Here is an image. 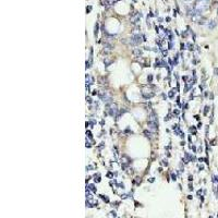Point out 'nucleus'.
<instances>
[{
    "label": "nucleus",
    "mask_w": 218,
    "mask_h": 218,
    "mask_svg": "<svg viewBox=\"0 0 218 218\" xmlns=\"http://www.w3.org/2000/svg\"><path fill=\"white\" fill-rule=\"evenodd\" d=\"M209 2L211 0H195V14L202 15L205 11H207L209 9Z\"/></svg>",
    "instance_id": "1"
},
{
    "label": "nucleus",
    "mask_w": 218,
    "mask_h": 218,
    "mask_svg": "<svg viewBox=\"0 0 218 218\" xmlns=\"http://www.w3.org/2000/svg\"><path fill=\"white\" fill-rule=\"evenodd\" d=\"M106 110H107L109 116H111V117H116L119 112L118 106H117V104H115V102L106 104Z\"/></svg>",
    "instance_id": "2"
},
{
    "label": "nucleus",
    "mask_w": 218,
    "mask_h": 218,
    "mask_svg": "<svg viewBox=\"0 0 218 218\" xmlns=\"http://www.w3.org/2000/svg\"><path fill=\"white\" fill-rule=\"evenodd\" d=\"M142 41H143V36L141 34H134L129 39V41H124V43H128L129 45H132V46H136V45H140Z\"/></svg>",
    "instance_id": "3"
},
{
    "label": "nucleus",
    "mask_w": 218,
    "mask_h": 218,
    "mask_svg": "<svg viewBox=\"0 0 218 218\" xmlns=\"http://www.w3.org/2000/svg\"><path fill=\"white\" fill-rule=\"evenodd\" d=\"M98 96H99L100 100H102V102H105V104H110V102H112V97L111 95H109L107 92L105 91H102L98 93Z\"/></svg>",
    "instance_id": "4"
},
{
    "label": "nucleus",
    "mask_w": 218,
    "mask_h": 218,
    "mask_svg": "<svg viewBox=\"0 0 218 218\" xmlns=\"http://www.w3.org/2000/svg\"><path fill=\"white\" fill-rule=\"evenodd\" d=\"M131 163H132V159L130 158L128 155H125V154L121 155V166H122V168L125 169Z\"/></svg>",
    "instance_id": "5"
},
{
    "label": "nucleus",
    "mask_w": 218,
    "mask_h": 218,
    "mask_svg": "<svg viewBox=\"0 0 218 218\" xmlns=\"http://www.w3.org/2000/svg\"><path fill=\"white\" fill-rule=\"evenodd\" d=\"M172 130L175 131V133L177 134V135H179L181 139H184V133L182 132V130L180 129L179 124H173L172 125Z\"/></svg>",
    "instance_id": "6"
},
{
    "label": "nucleus",
    "mask_w": 218,
    "mask_h": 218,
    "mask_svg": "<svg viewBox=\"0 0 218 218\" xmlns=\"http://www.w3.org/2000/svg\"><path fill=\"white\" fill-rule=\"evenodd\" d=\"M148 121H152V122L158 123V117H157V114L155 112V110H152V111H150V114L148 115Z\"/></svg>",
    "instance_id": "7"
},
{
    "label": "nucleus",
    "mask_w": 218,
    "mask_h": 218,
    "mask_svg": "<svg viewBox=\"0 0 218 218\" xmlns=\"http://www.w3.org/2000/svg\"><path fill=\"white\" fill-rule=\"evenodd\" d=\"M142 96H143L145 99H150V98L154 97L155 93L153 91H142Z\"/></svg>",
    "instance_id": "8"
},
{
    "label": "nucleus",
    "mask_w": 218,
    "mask_h": 218,
    "mask_svg": "<svg viewBox=\"0 0 218 218\" xmlns=\"http://www.w3.org/2000/svg\"><path fill=\"white\" fill-rule=\"evenodd\" d=\"M85 82H86V85H93L95 83V79L91 74H86L85 75Z\"/></svg>",
    "instance_id": "9"
},
{
    "label": "nucleus",
    "mask_w": 218,
    "mask_h": 218,
    "mask_svg": "<svg viewBox=\"0 0 218 218\" xmlns=\"http://www.w3.org/2000/svg\"><path fill=\"white\" fill-rule=\"evenodd\" d=\"M147 125H148V129L153 130V131H156V130L158 129V123H156V122L147 121Z\"/></svg>",
    "instance_id": "10"
},
{
    "label": "nucleus",
    "mask_w": 218,
    "mask_h": 218,
    "mask_svg": "<svg viewBox=\"0 0 218 218\" xmlns=\"http://www.w3.org/2000/svg\"><path fill=\"white\" fill-rule=\"evenodd\" d=\"M217 26V22H216V20H211L208 22V24H207V27H208V30H214L215 27Z\"/></svg>",
    "instance_id": "11"
},
{
    "label": "nucleus",
    "mask_w": 218,
    "mask_h": 218,
    "mask_svg": "<svg viewBox=\"0 0 218 218\" xmlns=\"http://www.w3.org/2000/svg\"><path fill=\"white\" fill-rule=\"evenodd\" d=\"M133 54L135 56V57H140V58H141L142 56H143V50L140 49V48H135V49L133 50Z\"/></svg>",
    "instance_id": "12"
},
{
    "label": "nucleus",
    "mask_w": 218,
    "mask_h": 218,
    "mask_svg": "<svg viewBox=\"0 0 218 218\" xmlns=\"http://www.w3.org/2000/svg\"><path fill=\"white\" fill-rule=\"evenodd\" d=\"M98 83H99V84H107V83H108V80L105 76H99L98 77Z\"/></svg>",
    "instance_id": "13"
},
{
    "label": "nucleus",
    "mask_w": 218,
    "mask_h": 218,
    "mask_svg": "<svg viewBox=\"0 0 218 218\" xmlns=\"http://www.w3.org/2000/svg\"><path fill=\"white\" fill-rule=\"evenodd\" d=\"M98 32H99V24H98V22H96L95 26H94V36L95 37H97Z\"/></svg>",
    "instance_id": "14"
},
{
    "label": "nucleus",
    "mask_w": 218,
    "mask_h": 218,
    "mask_svg": "<svg viewBox=\"0 0 218 218\" xmlns=\"http://www.w3.org/2000/svg\"><path fill=\"white\" fill-rule=\"evenodd\" d=\"M177 91H178L177 89H171L170 92L168 93V97H169V98H173V97H175V93H176Z\"/></svg>",
    "instance_id": "15"
},
{
    "label": "nucleus",
    "mask_w": 218,
    "mask_h": 218,
    "mask_svg": "<svg viewBox=\"0 0 218 218\" xmlns=\"http://www.w3.org/2000/svg\"><path fill=\"white\" fill-rule=\"evenodd\" d=\"M186 47H188V50H190V51H194V45H193V44L188 43V44H186Z\"/></svg>",
    "instance_id": "16"
},
{
    "label": "nucleus",
    "mask_w": 218,
    "mask_h": 218,
    "mask_svg": "<svg viewBox=\"0 0 218 218\" xmlns=\"http://www.w3.org/2000/svg\"><path fill=\"white\" fill-rule=\"evenodd\" d=\"M105 1H106V3L108 6H112V5H115L117 1H119V0H105Z\"/></svg>",
    "instance_id": "17"
},
{
    "label": "nucleus",
    "mask_w": 218,
    "mask_h": 218,
    "mask_svg": "<svg viewBox=\"0 0 218 218\" xmlns=\"http://www.w3.org/2000/svg\"><path fill=\"white\" fill-rule=\"evenodd\" d=\"M205 22H206V18H201L200 20H198V25H203V24H205Z\"/></svg>",
    "instance_id": "18"
},
{
    "label": "nucleus",
    "mask_w": 218,
    "mask_h": 218,
    "mask_svg": "<svg viewBox=\"0 0 218 218\" xmlns=\"http://www.w3.org/2000/svg\"><path fill=\"white\" fill-rule=\"evenodd\" d=\"M87 190L92 191V192H96V188H95V185H94V184H89V188H87Z\"/></svg>",
    "instance_id": "19"
},
{
    "label": "nucleus",
    "mask_w": 218,
    "mask_h": 218,
    "mask_svg": "<svg viewBox=\"0 0 218 218\" xmlns=\"http://www.w3.org/2000/svg\"><path fill=\"white\" fill-rule=\"evenodd\" d=\"M189 130H190V133H193L194 135L196 134V128L195 127H193V125H192V127H190V129H189Z\"/></svg>",
    "instance_id": "20"
},
{
    "label": "nucleus",
    "mask_w": 218,
    "mask_h": 218,
    "mask_svg": "<svg viewBox=\"0 0 218 218\" xmlns=\"http://www.w3.org/2000/svg\"><path fill=\"white\" fill-rule=\"evenodd\" d=\"M143 133H144V135H145L146 137H150V136H152V133H150V131H147V130H144Z\"/></svg>",
    "instance_id": "21"
},
{
    "label": "nucleus",
    "mask_w": 218,
    "mask_h": 218,
    "mask_svg": "<svg viewBox=\"0 0 218 218\" xmlns=\"http://www.w3.org/2000/svg\"><path fill=\"white\" fill-rule=\"evenodd\" d=\"M208 111H209V106H205L204 107V116H207Z\"/></svg>",
    "instance_id": "22"
},
{
    "label": "nucleus",
    "mask_w": 218,
    "mask_h": 218,
    "mask_svg": "<svg viewBox=\"0 0 218 218\" xmlns=\"http://www.w3.org/2000/svg\"><path fill=\"white\" fill-rule=\"evenodd\" d=\"M171 118H172V115H171V114H169V115H167V116L165 117V119H164V120H165V121H169Z\"/></svg>",
    "instance_id": "23"
},
{
    "label": "nucleus",
    "mask_w": 218,
    "mask_h": 218,
    "mask_svg": "<svg viewBox=\"0 0 218 218\" xmlns=\"http://www.w3.org/2000/svg\"><path fill=\"white\" fill-rule=\"evenodd\" d=\"M86 135H87V137H89V139L93 140V134H92L91 131H86Z\"/></svg>",
    "instance_id": "24"
},
{
    "label": "nucleus",
    "mask_w": 218,
    "mask_h": 218,
    "mask_svg": "<svg viewBox=\"0 0 218 218\" xmlns=\"http://www.w3.org/2000/svg\"><path fill=\"white\" fill-rule=\"evenodd\" d=\"M180 47H181V48H180V49H181V50H185V49H188V48H186V45H185V44H183V43H181V44H180Z\"/></svg>",
    "instance_id": "25"
},
{
    "label": "nucleus",
    "mask_w": 218,
    "mask_h": 218,
    "mask_svg": "<svg viewBox=\"0 0 218 218\" xmlns=\"http://www.w3.org/2000/svg\"><path fill=\"white\" fill-rule=\"evenodd\" d=\"M178 59H179V54H176L175 59H173V63H175V64H178Z\"/></svg>",
    "instance_id": "26"
},
{
    "label": "nucleus",
    "mask_w": 218,
    "mask_h": 218,
    "mask_svg": "<svg viewBox=\"0 0 218 218\" xmlns=\"http://www.w3.org/2000/svg\"><path fill=\"white\" fill-rule=\"evenodd\" d=\"M147 81H148V83H152V81H153V75L152 74L147 75Z\"/></svg>",
    "instance_id": "27"
},
{
    "label": "nucleus",
    "mask_w": 218,
    "mask_h": 218,
    "mask_svg": "<svg viewBox=\"0 0 218 218\" xmlns=\"http://www.w3.org/2000/svg\"><path fill=\"white\" fill-rule=\"evenodd\" d=\"M161 164H163L164 166H168V160H167V159H163V160H161Z\"/></svg>",
    "instance_id": "28"
},
{
    "label": "nucleus",
    "mask_w": 218,
    "mask_h": 218,
    "mask_svg": "<svg viewBox=\"0 0 218 218\" xmlns=\"http://www.w3.org/2000/svg\"><path fill=\"white\" fill-rule=\"evenodd\" d=\"M85 68H86V69H89V68H91V62L87 61V60H86V62H85Z\"/></svg>",
    "instance_id": "29"
},
{
    "label": "nucleus",
    "mask_w": 218,
    "mask_h": 218,
    "mask_svg": "<svg viewBox=\"0 0 218 218\" xmlns=\"http://www.w3.org/2000/svg\"><path fill=\"white\" fill-rule=\"evenodd\" d=\"M196 160V157L194 155H190V161H195Z\"/></svg>",
    "instance_id": "30"
},
{
    "label": "nucleus",
    "mask_w": 218,
    "mask_h": 218,
    "mask_svg": "<svg viewBox=\"0 0 218 218\" xmlns=\"http://www.w3.org/2000/svg\"><path fill=\"white\" fill-rule=\"evenodd\" d=\"M168 49H173V44H172V41H169V43H168Z\"/></svg>",
    "instance_id": "31"
},
{
    "label": "nucleus",
    "mask_w": 218,
    "mask_h": 218,
    "mask_svg": "<svg viewBox=\"0 0 218 218\" xmlns=\"http://www.w3.org/2000/svg\"><path fill=\"white\" fill-rule=\"evenodd\" d=\"M86 102H89V104H93V100H92V98L89 97V96H86Z\"/></svg>",
    "instance_id": "32"
},
{
    "label": "nucleus",
    "mask_w": 218,
    "mask_h": 218,
    "mask_svg": "<svg viewBox=\"0 0 218 218\" xmlns=\"http://www.w3.org/2000/svg\"><path fill=\"white\" fill-rule=\"evenodd\" d=\"M92 9H93V8H92V6H89V7H87V8H86V13H87V14H89V12H91V11H92Z\"/></svg>",
    "instance_id": "33"
},
{
    "label": "nucleus",
    "mask_w": 218,
    "mask_h": 218,
    "mask_svg": "<svg viewBox=\"0 0 218 218\" xmlns=\"http://www.w3.org/2000/svg\"><path fill=\"white\" fill-rule=\"evenodd\" d=\"M100 196H102V200L105 201V202H107V203L109 202V198H107V196H104V195H100Z\"/></svg>",
    "instance_id": "34"
},
{
    "label": "nucleus",
    "mask_w": 218,
    "mask_h": 218,
    "mask_svg": "<svg viewBox=\"0 0 218 218\" xmlns=\"http://www.w3.org/2000/svg\"><path fill=\"white\" fill-rule=\"evenodd\" d=\"M85 146H86L87 148H89V147H92V144L89 143V141H87V139H86V144H85Z\"/></svg>",
    "instance_id": "35"
},
{
    "label": "nucleus",
    "mask_w": 218,
    "mask_h": 218,
    "mask_svg": "<svg viewBox=\"0 0 218 218\" xmlns=\"http://www.w3.org/2000/svg\"><path fill=\"white\" fill-rule=\"evenodd\" d=\"M98 93H99V92H98L97 89H94V91L92 92V95H93V96H95V95H98Z\"/></svg>",
    "instance_id": "36"
},
{
    "label": "nucleus",
    "mask_w": 218,
    "mask_h": 218,
    "mask_svg": "<svg viewBox=\"0 0 218 218\" xmlns=\"http://www.w3.org/2000/svg\"><path fill=\"white\" fill-rule=\"evenodd\" d=\"M171 178H172L173 181H176V180H177V175H176V173H171Z\"/></svg>",
    "instance_id": "37"
},
{
    "label": "nucleus",
    "mask_w": 218,
    "mask_h": 218,
    "mask_svg": "<svg viewBox=\"0 0 218 218\" xmlns=\"http://www.w3.org/2000/svg\"><path fill=\"white\" fill-rule=\"evenodd\" d=\"M168 62H169V64H170V67H171V68H173L175 63H173V62H172V60H171V59H168Z\"/></svg>",
    "instance_id": "38"
},
{
    "label": "nucleus",
    "mask_w": 218,
    "mask_h": 218,
    "mask_svg": "<svg viewBox=\"0 0 218 218\" xmlns=\"http://www.w3.org/2000/svg\"><path fill=\"white\" fill-rule=\"evenodd\" d=\"M93 169H94V166H91V165L86 166V170H93Z\"/></svg>",
    "instance_id": "39"
},
{
    "label": "nucleus",
    "mask_w": 218,
    "mask_h": 218,
    "mask_svg": "<svg viewBox=\"0 0 218 218\" xmlns=\"http://www.w3.org/2000/svg\"><path fill=\"white\" fill-rule=\"evenodd\" d=\"M180 114V111L179 110H178V109H175V110H173V115H176V116H178V115Z\"/></svg>",
    "instance_id": "40"
},
{
    "label": "nucleus",
    "mask_w": 218,
    "mask_h": 218,
    "mask_svg": "<svg viewBox=\"0 0 218 218\" xmlns=\"http://www.w3.org/2000/svg\"><path fill=\"white\" fill-rule=\"evenodd\" d=\"M163 54H164V57H167V54H168L167 50H163Z\"/></svg>",
    "instance_id": "41"
},
{
    "label": "nucleus",
    "mask_w": 218,
    "mask_h": 218,
    "mask_svg": "<svg viewBox=\"0 0 218 218\" xmlns=\"http://www.w3.org/2000/svg\"><path fill=\"white\" fill-rule=\"evenodd\" d=\"M214 73H215V75H218V68L214 69Z\"/></svg>",
    "instance_id": "42"
},
{
    "label": "nucleus",
    "mask_w": 218,
    "mask_h": 218,
    "mask_svg": "<svg viewBox=\"0 0 218 218\" xmlns=\"http://www.w3.org/2000/svg\"><path fill=\"white\" fill-rule=\"evenodd\" d=\"M124 133H131V134H132V133H133V132H132L130 129H127V130H125V131H124Z\"/></svg>",
    "instance_id": "43"
},
{
    "label": "nucleus",
    "mask_w": 218,
    "mask_h": 218,
    "mask_svg": "<svg viewBox=\"0 0 218 218\" xmlns=\"http://www.w3.org/2000/svg\"><path fill=\"white\" fill-rule=\"evenodd\" d=\"M182 80H183V81H185V82H188L189 76H182Z\"/></svg>",
    "instance_id": "44"
},
{
    "label": "nucleus",
    "mask_w": 218,
    "mask_h": 218,
    "mask_svg": "<svg viewBox=\"0 0 218 218\" xmlns=\"http://www.w3.org/2000/svg\"><path fill=\"white\" fill-rule=\"evenodd\" d=\"M196 128H198V129H201V128H202V122H200V123H198V127H196Z\"/></svg>",
    "instance_id": "45"
},
{
    "label": "nucleus",
    "mask_w": 218,
    "mask_h": 218,
    "mask_svg": "<svg viewBox=\"0 0 218 218\" xmlns=\"http://www.w3.org/2000/svg\"><path fill=\"white\" fill-rule=\"evenodd\" d=\"M192 180H193V177H192V176H189V181H192Z\"/></svg>",
    "instance_id": "46"
},
{
    "label": "nucleus",
    "mask_w": 218,
    "mask_h": 218,
    "mask_svg": "<svg viewBox=\"0 0 218 218\" xmlns=\"http://www.w3.org/2000/svg\"><path fill=\"white\" fill-rule=\"evenodd\" d=\"M189 189H190V190H193V185H192V184H189Z\"/></svg>",
    "instance_id": "47"
},
{
    "label": "nucleus",
    "mask_w": 218,
    "mask_h": 218,
    "mask_svg": "<svg viewBox=\"0 0 218 218\" xmlns=\"http://www.w3.org/2000/svg\"><path fill=\"white\" fill-rule=\"evenodd\" d=\"M107 177H109V178L112 177V173L111 172H108V173H107Z\"/></svg>",
    "instance_id": "48"
},
{
    "label": "nucleus",
    "mask_w": 218,
    "mask_h": 218,
    "mask_svg": "<svg viewBox=\"0 0 218 218\" xmlns=\"http://www.w3.org/2000/svg\"><path fill=\"white\" fill-rule=\"evenodd\" d=\"M166 21H167V22H170V21H171V19L169 18V16H167V18H166Z\"/></svg>",
    "instance_id": "49"
},
{
    "label": "nucleus",
    "mask_w": 218,
    "mask_h": 218,
    "mask_svg": "<svg viewBox=\"0 0 218 218\" xmlns=\"http://www.w3.org/2000/svg\"><path fill=\"white\" fill-rule=\"evenodd\" d=\"M204 96H205V97H207V96H208V92H207V91H205V93H204Z\"/></svg>",
    "instance_id": "50"
},
{
    "label": "nucleus",
    "mask_w": 218,
    "mask_h": 218,
    "mask_svg": "<svg viewBox=\"0 0 218 218\" xmlns=\"http://www.w3.org/2000/svg\"><path fill=\"white\" fill-rule=\"evenodd\" d=\"M111 216H112V217H116V213H115V211H112V213H111Z\"/></svg>",
    "instance_id": "51"
},
{
    "label": "nucleus",
    "mask_w": 218,
    "mask_h": 218,
    "mask_svg": "<svg viewBox=\"0 0 218 218\" xmlns=\"http://www.w3.org/2000/svg\"><path fill=\"white\" fill-rule=\"evenodd\" d=\"M201 193H202V190H198V195H200Z\"/></svg>",
    "instance_id": "52"
},
{
    "label": "nucleus",
    "mask_w": 218,
    "mask_h": 218,
    "mask_svg": "<svg viewBox=\"0 0 218 218\" xmlns=\"http://www.w3.org/2000/svg\"><path fill=\"white\" fill-rule=\"evenodd\" d=\"M154 181H155L154 178H150V182H154Z\"/></svg>",
    "instance_id": "53"
},
{
    "label": "nucleus",
    "mask_w": 218,
    "mask_h": 218,
    "mask_svg": "<svg viewBox=\"0 0 218 218\" xmlns=\"http://www.w3.org/2000/svg\"><path fill=\"white\" fill-rule=\"evenodd\" d=\"M194 118H195L196 120H200V117H198V116H195V117H194Z\"/></svg>",
    "instance_id": "54"
},
{
    "label": "nucleus",
    "mask_w": 218,
    "mask_h": 218,
    "mask_svg": "<svg viewBox=\"0 0 218 218\" xmlns=\"http://www.w3.org/2000/svg\"><path fill=\"white\" fill-rule=\"evenodd\" d=\"M185 2H190V1H192V0H184Z\"/></svg>",
    "instance_id": "55"
},
{
    "label": "nucleus",
    "mask_w": 218,
    "mask_h": 218,
    "mask_svg": "<svg viewBox=\"0 0 218 218\" xmlns=\"http://www.w3.org/2000/svg\"><path fill=\"white\" fill-rule=\"evenodd\" d=\"M217 15H218V9H217Z\"/></svg>",
    "instance_id": "56"
}]
</instances>
